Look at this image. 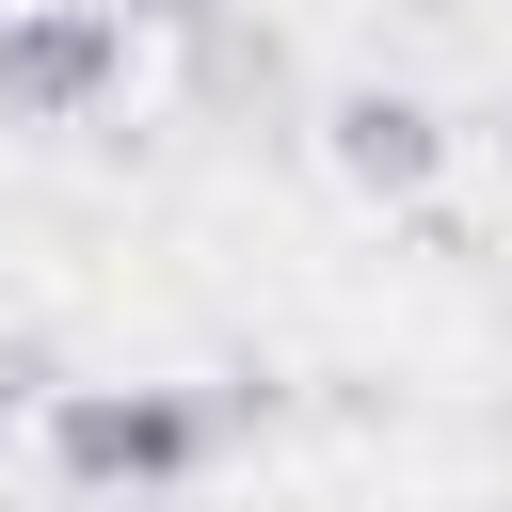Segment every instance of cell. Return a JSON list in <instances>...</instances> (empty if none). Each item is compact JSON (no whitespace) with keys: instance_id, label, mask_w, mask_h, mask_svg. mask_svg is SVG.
Listing matches in <instances>:
<instances>
[{"instance_id":"cell-2","label":"cell","mask_w":512,"mask_h":512,"mask_svg":"<svg viewBox=\"0 0 512 512\" xmlns=\"http://www.w3.org/2000/svg\"><path fill=\"white\" fill-rule=\"evenodd\" d=\"M112 64H128L112 16H16V32H0V112H80Z\"/></svg>"},{"instance_id":"cell-1","label":"cell","mask_w":512,"mask_h":512,"mask_svg":"<svg viewBox=\"0 0 512 512\" xmlns=\"http://www.w3.org/2000/svg\"><path fill=\"white\" fill-rule=\"evenodd\" d=\"M64 464H80V480H192V464H208V416L160 400V384H128V400H64Z\"/></svg>"}]
</instances>
